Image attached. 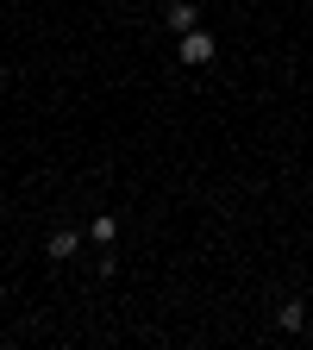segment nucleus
Returning a JSON list of instances; mask_svg holds the SVG:
<instances>
[{
  "label": "nucleus",
  "instance_id": "f257e3e1",
  "mask_svg": "<svg viewBox=\"0 0 313 350\" xmlns=\"http://www.w3.org/2000/svg\"><path fill=\"white\" fill-rule=\"evenodd\" d=\"M175 57H182L188 69H207V63H213V31H201V25L182 31V51H175Z\"/></svg>",
  "mask_w": 313,
  "mask_h": 350
},
{
  "label": "nucleus",
  "instance_id": "f03ea898",
  "mask_svg": "<svg viewBox=\"0 0 313 350\" xmlns=\"http://www.w3.org/2000/svg\"><path fill=\"white\" fill-rule=\"evenodd\" d=\"M163 19H169L175 31H195V25H201V7H188V0H175V7H163Z\"/></svg>",
  "mask_w": 313,
  "mask_h": 350
},
{
  "label": "nucleus",
  "instance_id": "7ed1b4c3",
  "mask_svg": "<svg viewBox=\"0 0 313 350\" xmlns=\"http://www.w3.org/2000/svg\"><path fill=\"white\" fill-rule=\"evenodd\" d=\"M276 325H282V332H301V325H307V300H282V306H276Z\"/></svg>",
  "mask_w": 313,
  "mask_h": 350
},
{
  "label": "nucleus",
  "instance_id": "20e7f679",
  "mask_svg": "<svg viewBox=\"0 0 313 350\" xmlns=\"http://www.w3.org/2000/svg\"><path fill=\"white\" fill-rule=\"evenodd\" d=\"M75 250H82V232H57V238H51V256H57V262L75 256Z\"/></svg>",
  "mask_w": 313,
  "mask_h": 350
},
{
  "label": "nucleus",
  "instance_id": "39448f33",
  "mask_svg": "<svg viewBox=\"0 0 313 350\" xmlns=\"http://www.w3.org/2000/svg\"><path fill=\"white\" fill-rule=\"evenodd\" d=\"M113 232H119V219H113V213H101L95 226H88V238H95V244H113Z\"/></svg>",
  "mask_w": 313,
  "mask_h": 350
}]
</instances>
